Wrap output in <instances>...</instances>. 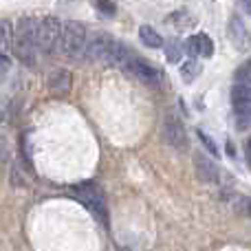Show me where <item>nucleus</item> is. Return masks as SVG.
I'll list each match as a JSON object with an SVG mask.
<instances>
[{
    "mask_svg": "<svg viewBox=\"0 0 251 251\" xmlns=\"http://www.w3.org/2000/svg\"><path fill=\"white\" fill-rule=\"evenodd\" d=\"M35 18H22L18 22V26L13 29V42L11 51L16 53V57L26 66L35 64V55H38V47H35Z\"/></svg>",
    "mask_w": 251,
    "mask_h": 251,
    "instance_id": "obj_1",
    "label": "nucleus"
},
{
    "mask_svg": "<svg viewBox=\"0 0 251 251\" xmlns=\"http://www.w3.org/2000/svg\"><path fill=\"white\" fill-rule=\"evenodd\" d=\"M86 47V26L79 20H66L62 22L60 40H57V51L69 60H77L84 55Z\"/></svg>",
    "mask_w": 251,
    "mask_h": 251,
    "instance_id": "obj_2",
    "label": "nucleus"
},
{
    "mask_svg": "<svg viewBox=\"0 0 251 251\" xmlns=\"http://www.w3.org/2000/svg\"><path fill=\"white\" fill-rule=\"evenodd\" d=\"M60 29H62V22L55 16H47L42 20H38V25H35V47H38V53L51 55L55 51L57 40H60Z\"/></svg>",
    "mask_w": 251,
    "mask_h": 251,
    "instance_id": "obj_3",
    "label": "nucleus"
},
{
    "mask_svg": "<svg viewBox=\"0 0 251 251\" xmlns=\"http://www.w3.org/2000/svg\"><path fill=\"white\" fill-rule=\"evenodd\" d=\"M73 196L88 209L91 214L101 218V223H106L108 218V209H106V199L101 194V190L95 183H82V185L73 187Z\"/></svg>",
    "mask_w": 251,
    "mask_h": 251,
    "instance_id": "obj_4",
    "label": "nucleus"
},
{
    "mask_svg": "<svg viewBox=\"0 0 251 251\" xmlns=\"http://www.w3.org/2000/svg\"><path fill=\"white\" fill-rule=\"evenodd\" d=\"M231 106H234V124L236 130L245 132L249 128V113H251V93L247 84H234L231 88Z\"/></svg>",
    "mask_w": 251,
    "mask_h": 251,
    "instance_id": "obj_5",
    "label": "nucleus"
},
{
    "mask_svg": "<svg viewBox=\"0 0 251 251\" xmlns=\"http://www.w3.org/2000/svg\"><path fill=\"white\" fill-rule=\"evenodd\" d=\"M161 132H163V141L168 143V146H172L174 150H185L187 148L185 126H183V122L178 117L168 115V117L163 119V128H161Z\"/></svg>",
    "mask_w": 251,
    "mask_h": 251,
    "instance_id": "obj_6",
    "label": "nucleus"
},
{
    "mask_svg": "<svg viewBox=\"0 0 251 251\" xmlns=\"http://www.w3.org/2000/svg\"><path fill=\"white\" fill-rule=\"evenodd\" d=\"M47 88L53 97H66L73 88V75L69 69H55L49 73Z\"/></svg>",
    "mask_w": 251,
    "mask_h": 251,
    "instance_id": "obj_7",
    "label": "nucleus"
},
{
    "mask_svg": "<svg viewBox=\"0 0 251 251\" xmlns=\"http://www.w3.org/2000/svg\"><path fill=\"white\" fill-rule=\"evenodd\" d=\"M227 35H229V42L234 44V49H238V51L249 49V29L238 13H231L229 25H227Z\"/></svg>",
    "mask_w": 251,
    "mask_h": 251,
    "instance_id": "obj_8",
    "label": "nucleus"
},
{
    "mask_svg": "<svg viewBox=\"0 0 251 251\" xmlns=\"http://www.w3.org/2000/svg\"><path fill=\"white\" fill-rule=\"evenodd\" d=\"M126 71L132 73L137 79H141L143 84H148V86H159L161 84V73L159 71H156L152 64H148V62L139 60V57H132L130 64L126 66Z\"/></svg>",
    "mask_w": 251,
    "mask_h": 251,
    "instance_id": "obj_9",
    "label": "nucleus"
},
{
    "mask_svg": "<svg viewBox=\"0 0 251 251\" xmlns=\"http://www.w3.org/2000/svg\"><path fill=\"white\" fill-rule=\"evenodd\" d=\"M113 35L104 33V31H100V33H95L91 40H86V47H84V55H86V60L91 62H101L106 57V51H108L110 42H113Z\"/></svg>",
    "mask_w": 251,
    "mask_h": 251,
    "instance_id": "obj_10",
    "label": "nucleus"
},
{
    "mask_svg": "<svg viewBox=\"0 0 251 251\" xmlns=\"http://www.w3.org/2000/svg\"><path fill=\"white\" fill-rule=\"evenodd\" d=\"M194 170H196L199 181H203V183L221 181V170H218V165L214 163L207 154H203V152H194Z\"/></svg>",
    "mask_w": 251,
    "mask_h": 251,
    "instance_id": "obj_11",
    "label": "nucleus"
},
{
    "mask_svg": "<svg viewBox=\"0 0 251 251\" xmlns=\"http://www.w3.org/2000/svg\"><path fill=\"white\" fill-rule=\"evenodd\" d=\"M185 51L192 57H212L214 55V42L207 33H196L185 40Z\"/></svg>",
    "mask_w": 251,
    "mask_h": 251,
    "instance_id": "obj_12",
    "label": "nucleus"
},
{
    "mask_svg": "<svg viewBox=\"0 0 251 251\" xmlns=\"http://www.w3.org/2000/svg\"><path fill=\"white\" fill-rule=\"evenodd\" d=\"M106 62H108L110 66H117V69H126V66L130 64V60H132V51H130L128 47L122 42V40H113L108 47V51H106Z\"/></svg>",
    "mask_w": 251,
    "mask_h": 251,
    "instance_id": "obj_13",
    "label": "nucleus"
},
{
    "mask_svg": "<svg viewBox=\"0 0 251 251\" xmlns=\"http://www.w3.org/2000/svg\"><path fill=\"white\" fill-rule=\"evenodd\" d=\"M168 25H172L174 29L183 31V29L194 26L196 25V18L192 16L187 9H178V11H174V13H170V16H168Z\"/></svg>",
    "mask_w": 251,
    "mask_h": 251,
    "instance_id": "obj_14",
    "label": "nucleus"
},
{
    "mask_svg": "<svg viewBox=\"0 0 251 251\" xmlns=\"http://www.w3.org/2000/svg\"><path fill=\"white\" fill-rule=\"evenodd\" d=\"M178 73H181V79H183V82H185V84H192L201 73H203V66H201L199 60H194V57H192V60L183 62V64H181V71H178Z\"/></svg>",
    "mask_w": 251,
    "mask_h": 251,
    "instance_id": "obj_15",
    "label": "nucleus"
},
{
    "mask_svg": "<svg viewBox=\"0 0 251 251\" xmlns=\"http://www.w3.org/2000/svg\"><path fill=\"white\" fill-rule=\"evenodd\" d=\"M13 42V26L9 20H0V55H9L11 53Z\"/></svg>",
    "mask_w": 251,
    "mask_h": 251,
    "instance_id": "obj_16",
    "label": "nucleus"
},
{
    "mask_svg": "<svg viewBox=\"0 0 251 251\" xmlns=\"http://www.w3.org/2000/svg\"><path fill=\"white\" fill-rule=\"evenodd\" d=\"M139 38H141V42L146 44V47H150V49H161L163 47V38H161V35L148 25L139 26Z\"/></svg>",
    "mask_w": 251,
    "mask_h": 251,
    "instance_id": "obj_17",
    "label": "nucleus"
},
{
    "mask_svg": "<svg viewBox=\"0 0 251 251\" xmlns=\"http://www.w3.org/2000/svg\"><path fill=\"white\" fill-rule=\"evenodd\" d=\"M163 51H165V60L170 64H176L183 57V47L176 42V40H163Z\"/></svg>",
    "mask_w": 251,
    "mask_h": 251,
    "instance_id": "obj_18",
    "label": "nucleus"
},
{
    "mask_svg": "<svg viewBox=\"0 0 251 251\" xmlns=\"http://www.w3.org/2000/svg\"><path fill=\"white\" fill-rule=\"evenodd\" d=\"M95 7L100 13H104V16H115L117 13V7H115L113 0H95Z\"/></svg>",
    "mask_w": 251,
    "mask_h": 251,
    "instance_id": "obj_19",
    "label": "nucleus"
},
{
    "mask_svg": "<svg viewBox=\"0 0 251 251\" xmlns=\"http://www.w3.org/2000/svg\"><path fill=\"white\" fill-rule=\"evenodd\" d=\"M196 134H199V139H201V141H203V146L209 150V154H218V146H216V143H214V139L209 137L207 132H203V130H199V132H196Z\"/></svg>",
    "mask_w": 251,
    "mask_h": 251,
    "instance_id": "obj_20",
    "label": "nucleus"
},
{
    "mask_svg": "<svg viewBox=\"0 0 251 251\" xmlns=\"http://www.w3.org/2000/svg\"><path fill=\"white\" fill-rule=\"evenodd\" d=\"M234 79H236V84H247V86H249V62H245V64L236 71Z\"/></svg>",
    "mask_w": 251,
    "mask_h": 251,
    "instance_id": "obj_21",
    "label": "nucleus"
},
{
    "mask_svg": "<svg viewBox=\"0 0 251 251\" xmlns=\"http://www.w3.org/2000/svg\"><path fill=\"white\" fill-rule=\"evenodd\" d=\"M9 66H11V60H9V55H0V73H7Z\"/></svg>",
    "mask_w": 251,
    "mask_h": 251,
    "instance_id": "obj_22",
    "label": "nucleus"
},
{
    "mask_svg": "<svg viewBox=\"0 0 251 251\" xmlns=\"http://www.w3.org/2000/svg\"><path fill=\"white\" fill-rule=\"evenodd\" d=\"M238 4H240V9H243L245 13L251 11V0H238Z\"/></svg>",
    "mask_w": 251,
    "mask_h": 251,
    "instance_id": "obj_23",
    "label": "nucleus"
},
{
    "mask_svg": "<svg viewBox=\"0 0 251 251\" xmlns=\"http://www.w3.org/2000/svg\"><path fill=\"white\" fill-rule=\"evenodd\" d=\"M227 152H229V156H236L234 154V146H231V143H227Z\"/></svg>",
    "mask_w": 251,
    "mask_h": 251,
    "instance_id": "obj_24",
    "label": "nucleus"
}]
</instances>
